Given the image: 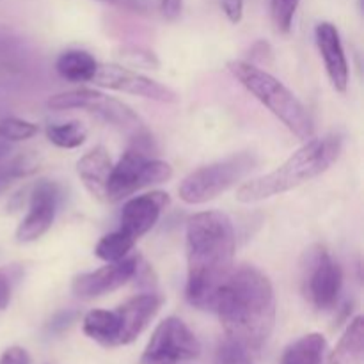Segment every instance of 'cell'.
<instances>
[{
  "mask_svg": "<svg viewBox=\"0 0 364 364\" xmlns=\"http://www.w3.org/2000/svg\"><path fill=\"white\" fill-rule=\"evenodd\" d=\"M235 228L217 210L199 212L187 223V301L203 311H213L220 287L235 267Z\"/></svg>",
  "mask_w": 364,
  "mask_h": 364,
  "instance_id": "obj_1",
  "label": "cell"
},
{
  "mask_svg": "<svg viewBox=\"0 0 364 364\" xmlns=\"http://www.w3.org/2000/svg\"><path fill=\"white\" fill-rule=\"evenodd\" d=\"M213 311L230 340L247 350H259L276 326L272 283L256 267H233L226 283L220 287Z\"/></svg>",
  "mask_w": 364,
  "mask_h": 364,
  "instance_id": "obj_2",
  "label": "cell"
},
{
  "mask_svg": "<svg viewBox=\"0 0 364 364\" xmlns=\"http://www.w3.org/2000/svg\"><path fill=\"white\" fill-rule=\"evenodd\" d=\"M341 148L343 141L336 134L322 139H308L272 173L242 183L237 191V201L251 205L301 187L306 181L326 173L338 160Z\"/></svg>",
  "mask_w": 364,
  "mask_h": 364,
  "instance_id": "obj_3",
  "label": "cell"
},
{
  "mask_svg": "<svg viewBox=\"0 0 364 364\" xmlns=\"http://www.w3.org/2000/svg\"><path fill=\"white\" fill-rule=\"evenodd\" d=\"M228 70L233 77L265 105L295 137L301 141L315 137V123L304 103L274 75L249 60H230Z\"/></svg>",
  "mask_w": 364,
  "mask_h": 364,
  "instance_id": "obj_4",
  "label": "cell"
},
{
  "mask_svg": "<svg viewBox=\"0 0 364 364\" xmlns=\"http://www.w3.org/2000/svg\"><path fill=\"white\" fill-rule=\"evenodd\" d=\"M256 164V156L247 151L217 160L192 171L180 183L178 194L187 205H205L240 183L255 169Z\"/></svg>",
  "mask_w": 364,
  "mask_h": 364,
  "instance_id": "obj_5",
  "label": "cell"
},
{
  "mask_svg": "<svg viewBox=\"0 0 364 364\" xmlns=\"http://www.w3.org/2000/svg\"><path fill=\"white\" fill-rule=\"evenodd\" d=\"M173 174L174 171L169 164L151 159V155L130 146L110 171L107 181V201H123L141 188L166 183L173 178Z\"/></svg>",
  "mask_w": 364,
  "mask_h": 364,
  "instance_id": "obj_6",
  "label": "cell"
},
{
  "mask_svg": "<svg viewBox=\"0 0 364 364\" xmlns=\"http://www.w3.org/2000/svg\"><path fill=\"white\" fill-rule=\"evenodd\" d=\"M301 283L304 297L320 311H329L338 304L343 287V272L323 245L313 244L304 251Z\"/></svg>",
  "mask_w": 364,
  "mask_h": 364,
  "instance_id": "obj_7",
  "label": "cell"
},
{
  "mask_svg": "<svg viewBox=\"0 0 364 364\" xmlns=\"http://www.w3.org/2000/svg\"><path fill=\"white\" fill-rule=\"evenodd\" d=\"M201 355V345L178 316L162 320L142 352V364H180Z\"/></svg>",
  "mask_w": 364,
  "mask_h": 364,
  "instance_id": "obj_8",
  "label": "cell"
},
{
  "mask_svg": "<svg viewBox=\"0 0 364 364\" xmlns=\"http://www.w3.org/2000/svg\"><path fill=\"white\" fill-rule=\"evenodd\" d=\"M92 84L103 89H112V91L127 92V95L141 96V98L153 100L160 103H178L180 96L167 85L132 70V68L123 66V64H107L98 63Z\"/></svg>",
  "mask_w": 364,
  "mask_h": 364,
  "instance_id": "obj_9",
  "label": "cell"
},
{
  "mask_svg": "<svg viewBox=\"0 0 364 364\" xmlns=\"http://www.w3.org/2000/svg\"><path fill=\"white\" fill-rule=\"evenodd\" d=\"M59 187L52 181H39L31 192L28 212L16 228V240L28 244L41 238L52 228L59 206Z\"/></svg>",
  "mask_w": 364,
  "mask_h": 364,
  "instance_id": "obj_10",
  "label": "cell"
},
{
  "mask_svg": "<svg viewBox=\"0 0 364 364\" xmlns=\"http://www.w3.org/2000/svg\"><path fill=\"white\" fill-rule=\"evenodd\" d=\"M139 258L141 256H132V258L127 256L119 262L107 263L98 270L80 274L71 283V291L78 299H96L116 291L117 288L124 287L128 281L134 279Z\"/></svg>",
  "mask_w": 364,
  "mask_h": 364,
  "instance_id": "obj_11",
  "label": "cell"
},
{
  "mask_svg": "<svg viewBox=\"0 0 364 364\" xmlns=\"http://www.w3.org/2000/svg\"><path fill=\"white\" fill-rule=\"evenodd\" d=\"M169 194L162 191H153L148 192V194L128 199L124 203L123 210H121L119 230H123L132 238L139 240L159 223L160 215L169 206Z\"/></svg>",
  "mask_w": 364,
  "mask_h": 364,
  "instance_id": "obj_12",
  "label": "cell"
},
{
  "mask_svg": "<svg viewBox=\"0 0 364 364\" xmlns=\"http://www.w3.org/2000/svg\"><path fill=\"white\" fill-rule=\"evenodd\" d=\"M164 304V297L159 294H141L128 299L127 302L116 309L117 320H119V338H117V347L128 345L137 340L142 331L151 323L156 313L160 311Z\"/></svg>",
  "mask_w": 364,
  "mask_h": 364,
  "instance_id": "obj_13",
  "label": "cell"
},
{
  "mask_svg": "<svg viewBox=\"0 0 364 364\" xmlns=\"http://www.w3.org/2000/svg\"><path fill=\"white\" fill-rule=\"evenodd\" d=\"M315 39L331 84L338 92H347L350 68H348L347 55H345L340 31L331 21H320L315 28Z\"/></svg>",
  "mask_w": 364,
  "mask_h": 364,
  "instance_id": "obj_14",
  "label": "cell"
},
{
  "mask_svg": "<svg viewBox=\"0 0 364 364\" xmlns=\"http://www.w3.org/2000/svg\"><path fill=\"white\" fill-rule=\"evenodd\" d=\"M112 159L105 146H96L77 162V174L92 198L107 201V181L112 171Z\"/></svg>",
  "mask_w": 364,
  "mask_h": 364,
  "instance_id": "obj_15",
  "label": "cell"
},
{
  "mask_svg": "<svg viewBox=\"0 0 364 364\" xmlns=\"http://www.w3.org/2000/svg\"><path fill=\"white\" fill-rule=\"evenodd\" d=\"M55 70L68 82H91L98 70V60L85 50H66L57 57Z\"/></svg>",
  "mask_w": 364,
  "mask_h": 364,
  "instance_id": "obj_16",
  "label": "cell"
},
{
  "mask_svg": "<svg viewBox=\"0 0 364 364\" xmlns=\"http://www.w3.org/2000/svg\"><path fill=\"white\" fill-rule=\"evenodd\" d=\"M364 359V318L355 316L331 354V364H363Z\"/></svg>",
  "mask_w": 364,
  "mask_h": 364,
  "instance_id": "obj_17",
  "label": "cell"
},
{
  "mask_svg": "<svg viewBox=\"0 0 364 364\" xmlns=\"http://www.w3.org/2000/svg\"><path fill=\"white\" fill-rule=\"evenodd\" d=\"M85 336L105 347H117V338H119V320L116 311H107V309H92L84 316L82 322Z\"/></svg>",
  "mask_w": 364,
  "mask_h": 364,
  "instance_id": "obj_18",
  "label": "cell"
},
{
  "mask_svg": "<svg viewBox=\"0 0 364 364\" xmlns=\"http://www.w3.org/2000/svg\"><path fill=\"white\" fill-rule=\"evenodd\" d=\"M327 341L320 333L306 334L284 350L279 364H322Z\"/></svg>",
  "mask_w": 364,
  "mask_h": 364,
  "instance_id": "obj_19",
  "label": "cell"
},
{
  "mask_svg": "<svg viewBox=\"0 0 364 364\" xmlns=\"http://www.w3.org/2000/svg\"><path fill=\"white\" fill-rule=\"evenodd\" d=\"M135 242L137 240L124 233L123 230L112 231V233H107L100 238L95 247V255L107 263L119 262V259L127 258L128 252L135 247Z\"/></svg>",
  "mask_w": 364,
  "mask_h": 364,
  "instance_id": "obj_20",
  "label": "cell"
},
{
  "mask_svg": "<svg viewBox=\"0 0 364 364\" xmlns=\"http://www.w3.org/2000/svg\"><path fill=\"white\" fill-rule=\"evenodd\" d=\"M46 139L53 146L63 149L80 148L87 139V128L80 121H68V123L48 124L46 127Z\"/></svg>",
  "mask_w": 364,
  "mask_h": 364,
  "instance_id": "obj_21",
  "label": "cell"
},
{
  "mask_svg": "<svg viewBox=\"0 0 364 364\" xmlns=\"http://www.w3.org/2000/svg\"><path fill=\"white\" fill-rule=\"evenodd\" d=\"M38 171L36 156H18L7 164H0V194L13 183L14 180L28 176Z\"/></svg>",
  "mask_w": 364,
  "mask_h": 364,
  "instance_id": "obj_22",
  "label": "cell"
},
{
  "mask_svg": "<svg viewBox=\"0 0 364 364\" xmlns=\"http://www.w3.org/2000/svg\"><path fill=\"white\" fill-rule=\"evenodd\" d=\"M96 89H89V87H78V89H71V91H64L59 92V95H53L52 98L48 100V109L52 110H71V109H78V110H85L87 103L91 102V98L95 96Z\"/></svg>",
  "mask_w": 364,
  "mask_h": 364,
  "instance_id": "obj_23",
  "label": "cell"
},
{
  "mask_svg": "<svg viewBox=\"0 0 364 364\" xmlns=\"http://www.w3.org/2000/svg\"><path fill=\"white\" fill-rule=\"evenodd\" d=\"M39 132L38 124L20 117H6L0 121V137L9 142H21L32 139Z\"/></svg>",
  "mask_w": 364,
  "mask_h": 364,
  "instance_id": "obj_24",
  "label": "cell"
},
{
  "mask_svg": "<svg viewBox=\"0 0 364 364\" xmlns=\"http://www.w3.org/2000/svg\"><path fill=\"white\" fill-rule=\"evenodd\" d=\"M299 4H301V0H270V16H272L277 31L283 32V34L291 31Z\"/></svg>",
  "mask_w": 364,
  "mask_h": 364,
  "instance_id": "obj_25",
  "label": "cell"
},
{
  "mask_svg": "<svg viewBox=\"0 0 364 364\" xmlns=\"http://www.w3.org/2000/svg\"><path fill=\"white\" fill-rule=\"evenodd\" d=\"M213 364H252L251 358H249V350L238 345L237 341L226 340L217 347L215 352V361Z\"/></svg>",
  "mask_w": 364,
  "mask_h": 364,
  "instance_id": "obj_26",
  "label": "cell"
},
{
  "mask_svg": "<svg viewBox=\"0 0 364 364\" xmlns=\"http://www.w3.org/2000/svg\"><path fill=\"white\" fill-rule=\"evenodd\" d=\"M117 55L128 64H134L137 68H148V70H156L160 66V60L156 59L155 53L142 46H123L119 48Z\"/></svg>",
  "mask_w": 364,
  "mask_h": 364,
  "instance_id": "obj_27",
  "label": "cell"
},
{
  "mask_svg": "<svg viewBox=\"0 0 364 364\" xmlns=\"http://www.w3.org/2000/svg\"><path fill=\"white\" fill-rule=\"evenodd\" d=\"M220 7L233 25L240 23L244 18V0H220Z\"/></svg>",
  "mask_w": 364,
  "mask_h": 364,
  "instance_id": "obj_28",
  "label": "cell"
},
{
  "mask_svg": "<svg viewBox=\"0 0 364 364\" xmlns=\"http://www.w3.org/2000/svg\"><path fill=\"white\" fill-rule=\"evenodd\" d=\"M100 2L110 4L114 7H119V9H127L139 14H146L149 11L148 0H100Z\"/></svg>",
  "mask_w": 364,
  "mask_h": 364,
  "instance_id": "obj_29",
  "label": "cell"
},
{
  "mask_svg": "<svg viewBox=\"0 0 364 364\" xmlns=\"http://www.w3.org/2000/svg\"><path fill=\"white\" fill-rule=\"evenodd\" d=\"M0 364H31V358L25 348L9 347L0 355Z\"/></svg>",
  "mask_w": 364,
  "mask_h": 364,
  "instance_id": "obj_30",
  "label": "cell"
},
{
  "mask_svg": "<svg viewBox=\"0 0 364 364\" xmlns=\"http://www.w3.org/2000/svg\"><path fill=\"white\" fill-rule=\"evenodd\" d=\"M272 60V48L267 41H256L251 48V64H267Z\"/></svg>",
  "mask_w": 364,
  "mask_h": 364,
  "instance_id": "obj_31",
  "label": "cell"
},
{
  "mask_svg": "<svg viewBox=\"0 0 364 364\" xmlns=\"http://www.w3.org/2000/svg\"><path fill=\"white\" fill-rule=\"evenodd\" d=\"M11 302V274L7 269H0V311L7 309Z\"/></svg>",
  "mask_w": 364,
  "mask_h": 364,
  "instance_id": "obj_32",
  "label": "cell"
},
{
  "mask_svg": "<svg viewBox=\"0 0 364 364\" xmlns=\"http://www.w3.org/2000/svg\"><path fill=\"white\" fill-rule=\"evenodd\" d=\"M181 9H183V0H160V11H162V16L166 20H178Z\"/></svg>",
  "mask_w": 364,
  "mask_h": 364,
  "instance_id": "obj_33",
  "label": "cell"
},
{
  "mask_svg": "<svg viewBox=\"0 0 364 364\" xmlns=\"http://www.w3.org/2000/svg\"><path fill=\"white\" fill-rule=\"evenodd\" d=\"M77 313L75 311H64V313H59V315L53 316L52 323H50V329L55 331V333H59V331H64L66 327H70L71 323L75 322V318H77Z\"/></svg>",
  "mask_w": 364,
  "mask_h": 364,
  "instance_id": "obj_34",
  "label": "cell"
},
{
  "mask_svg": "<svg viewBox=\"0 0 364 364\" xmlns=\"http://www.w3.org/2000/svg\"><path fill=\"white\" fill-rule=\"evenodd\" d=\"M11 151H13V148H11V142L0 137V162H2L4 159H7Z\"/></svg>",
  "mask_w": 364,
  "mask_h": 364,
  "instance_id": "obj_35",
  "label": "cell"
},
{
  "mask_svg": "<svg viewBox=\"0 0 364 364\" xmlns=\"http://www.w3.org/2000/svg\"><path fill=\"white\" fill-rule=\"evenodd\" d=\"M13 73H16V68L9 66V64H0V78L11 77Z\"/></svg>",
  "mask_w": 364,
  "mask_h": 364,
  "instance_id": "obj_36",
  "label": "cell"
}]
</instances>
